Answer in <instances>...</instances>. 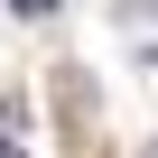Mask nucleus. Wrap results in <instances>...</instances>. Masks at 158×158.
<instances>
[{"instance_id": "f257e3e1", "label": "nucleus", "mask_w": 158, "mask_h": 158, "mask_svg": "<svg viewBox=\"0 0 158 158\" xmlns=\"http://www.w3.org/2000/svg\"><path fill=\"white\" fill-rule=\"evenodd\" d=\"M0 158H28V149H19V139H0Z\"/></svg>"}, {"instance_id": "f03ea898", "label": "nucleus", "mask_w": 158, "mask_h": 158, "mask_svg": "<svg viewBox=\"0 0 158 158\" xmlns=\"http://www.w3.org/2000/svg\"><path fill=\"white\" fill-rule=\"evenodd\" d=\"M149 158H158V149H149Z\"/></svg>"}]
</instances>
